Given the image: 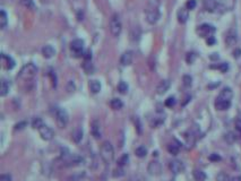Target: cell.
<instances>
[{
	"instance_id": "10",
	"label": "cell",
	"mask_w": 241,
	"mask_h": 181,
	"mask_svg": "<svg viewBox=\"0 0 241 181\" xmlns=\"http://www.w3.org/2000/svg\"><path fill=\"white\" fill-rule=\"evenodd\" d=\"M169 167H170V170L173 174L181 173L185 170V165L180 160H172L169 164Z\"/></svg>"
},
{
	"instance_id": "40",
	"label": "cell",
	"mask_w": 241,
	"mask_h": 181,
	"mask_svg": "<svg viewBox=\"0 0 241 181\" xmlns=\"http://www.w3.org/2000/svg\"><path fill=\"white\" fill-rule=\"evenodd\" d=\"M187 9L188 10H192V9H195L196 7V0H188L187 1Z\"/></svg>"
},
{
	"instance_id": "4",
	"label": "cell",
	"mask_w": 241,
	"mask_h": 181,
	"mask_svg": "<svg viewBox=\"0 0 241 181\" xmlns=\"http://www.w3.org/2000/svg\"><path fill=\"white\" fill-rule=\"evenodd\" d=\"M38 71V68L35 67L34 63H27V65H25L23 68H22L21 73L18 75L19 78L22 79H31L33 77L35 76V74Z\"/></svg>"
},
{
	"instance_id": "24",
	"label": "cell",
	"mask_w": 241,
	"mask_h": 181,
	"mask_svg": "<svg viewBox=\"0 0 241 181\" xmlns=\"http://www.w3.org/2000/svg\"><path fill=\"white\" fill-rule=\"evenodd\" d=\"M110 107L113 110H120V109H123V103L120 99H112L111 101H110Z\"/></svg>"
},
{
	"instance_id": "20",
	"label": "cell",
	"mask_w": 241,
	"mask_h": 181,
	"mask_svg": "<svg viewBox=\"0 0 241 181\" xmlns=\"http://www.w3.org/2000/svg\"><path fill=\"white\" fill-rule=\"evenodd\" d=\"M180 147H181V145H180V143L177 142V140H175V143L169 144V146H168L169 153L171 154V155H178L179 152H180Z\"/></svg>"
},
{
	"instance_id": "11",
	"label": "cell",
	"mask_w": 241,
	"mask_h": 181,
	"mask_svg": "<svg viewBox=\"0 0 241 181\" xmlns=\"http://www.w3.org/2000/svg\"><path fill=\"white\" fill-rule=\"evenodd\" d=\"M91 132L95 139H100L102 137V127L98 120H93L91 123Z\"/></svg>"
},
{
	"instance_id": "52",
	"label": "cell",
	"mask_w": 241,
	"mask_h": 181,
	"mask_svg": "<svg viewBox=\"0 0 241 181\" xmlns=\"http://www.w3.org/2000/svg\"><path fill=\"white\" fill-rule=\"evenodd\" d=\"M219 56H217V53H215V56H211V59H217Z\"/></svg>"
},
{
	"instance_id": "50",
	"label": "cell",
	"mask_w": 241,
	"mask_h": 181,
	"mask_svg": "<svg viewBox=\"0 0 241 181\" xmlns=\"http://www.w3.org/2000/svg\"><path fill=\"white\" fill-rule=\"evenodd\" d=\"M231 181H241V175H237V177L232 178Z\"/></svg>"
},
{
	"instance_id": "18",
	"label": "cell",
	"mask_w": 241,
	"mask_h": 181,
	"mask_svg": "<svg viewBox=\"0 0 241 181\" xmlns=\"http://www.w3.org/2000/svg\"><path fill=\"white\" fill-rule=\"evenodd\" d=\"M178 21L179 23H181V24H185L186 22L188 21L189 18V13H188V9L187 8H180L178 10Z\"/></svg>"
},
{
	"instance_id": "8",
	"label": "cell",
	"mask_w": 241,
	"mask_h": 181,
	"mask_svg": "<svg viewBox=\"0 0 241 181\" xmlns=\"http://www.w3.org/2000/svg\"><path fill=\"white\" fill-rule=\"evenodd\" d=\"M38 130V132H40V136H41L42 139H44V140H51L53 138V136H54V131L50 128L49 126H46V125H43L42 127H40Z\"/></svg>"
},
{
	"instance_id": "25",
	"label": "cell",
	"mask_w": 241,
	"mask_h": 181,
	"mask_svg": "<svg viewBox=\"0 0 241 181\" xmlns=\"http://www.w3.org/2000/svg\"><path fill=\"white\" fill-rule=\"evenodd\" d=\"M194 178H195L196 181H205L206 180V173L202 170H195L194 173H192Z\"/></svg>"
},
{
	"instance_id": "22",
	"label": "cell",
	"mask_w": 241,
	"mask_h": 181,
	"mask_svg": "<svg viewBox=\"0 0 241 181\" xmlns=\"http://www.w3.org/2000/svg\"><path fill=\"white\" fill-rule=\"evenodd\" d=\"M88 86H90V90H91V92L93 94H96V93H98L101 90V83L96 79L91 80L88 83Z\"/></svg>"
},
{
	"instance_id": "51",
	"label": "cell",
	"mask_w": 241,
	"mask_h": 181,
	"mask_svg": "<svg viewBox=\"0 0 241 181\" xmlns=\"http://www.w3.org/2000/svg\"><path fill=\"white\" fill-rule=\"evenodd\" d=\"M239 53H241V51H240V50H237V52H235V51H234V57H237V58H238V57L240 56V54H239Z\"/></svg>"
},
{
	"instance_id": "27",
	"label": "cell",
	"mask_w": 241,
	"mask_h": 181,
	"mask_svg": "<svg viewBox=\"0 0 241 181\" xmlns=\"http://www.w3.org/2000/svg\"><path fill=\"white\" fill-rule=\"evenodd\" d=\"M135 154H136L138 157H145L147 155V148L145 146H138L135 150Z\"/></svg>"
},
{
	"instance_id": "36",
	"label": "cell",
	"mask_w": 241,
	"mask_h": 181,
	"mask_svg": "<svg viewBox=\"0 0 241 181\" xmlns=\"http://www.w3.org/2000/svg\"><path fill=\"white\" fill-rule=\"evenodd\" d=\"M165 107H168V108H172V107H175V99L173 98V96H170V98H168L167 100H165Z\"/></svg>"
},
{
	"instance_id": "35",
	"label": "cell",
	"mask_w": 241,
	"mask_h": 181,
	"mask_svg": "<svg viewBox=\"0 0 241 181\" xmlns=\"http://www.w3.org/2000/svg\"><path fill=\"white\" fill-rule=\"evenodd\" d=\"M216 181H230V178L225 172H220L216 175Z\"/></svg>"
},
{
	"instance_id": "17",
	"label": "cell",
	"mask_w": 241,
	"mask_h": 181,
	"mask_svg": "<svg viewBox=\"0 0 241 181\" xmlns=\"http://www.w3.org/2000/svg\"><path fill=\"white\" fill-rule=\"evenodd\" d=\"M133 52L131 51H126V52H123V54L121 56L120 58V62L121 65L123 66H129L130 63L133 62Z\"/></svg>"
},
{
	"instance_id": "33",
	"label": "cell",
	"mask_w": 241,
	"mask_h": 181,
	"mask_svg": "<svg viewBox=\"0 0 241 181\" xmlns=\"http://www.w3.org/2000/svg\"><path fill=\"white\" fill-rule=\"evenodd\" d=\"M43 125H44V123H43L41 118H34L33 119V121H32V127L35 129H38L40 127H42Z\"/></svg>"
},
{
	"instance_id": "19",
	"label": "cell",
	"mask_w": 241,
	"mask_h": 181,
	"mask_svg": "<svg viewBox=\"0 0 241 181\" xmlns=\"http://www.w3.org/2000/svg\"><path fill=\"white\" fill-rule=\"evenodd\" d=\"M82 139H83V129L82 127H76L73 131V140L78 144L82 142Z\"/></svg>"
},
{
	"instance_id": "38",
	"label": "cell",
	"mask_w": 241,
	"mask_h": 181,
	"mask_svg": "<svg viewBox=\"0 0 241 181\" xmlns=\"http://www.w3.org/2000/svg\"><path fill=\"white\" fill-rule=\"evenodd\" d=\"M195 59H196V54H195V53H192V52L187 53L186 60H187V62H188V63H192L194 61H195Z\"/></svg>"
},
{
	"instance_id": "49",
	"label": "cell",
	"mask_w": 241,
	"mask_h": 181,
	"mask_svg": "<svg viewBox=\"0 0 241 181\" xmlns=\"http://www.w3.org/2000/svg\"><path fill=\"white\" fill-rule=\"evenodd\" d=\"M206 42H207V44H208V45H213L216 41H215L214 36H210V38H206Z\"/></svg>"
},
{
	"instance_id": "30",
	"label": "cell",
	"mask_w": 241,
	"mask_h": 181,
	"mask_svg": "<svg viewBox=\"0 0 241 181\" xmlns=\"http://www.w3.org/2000/svg\"><path fill=\"white\" fill-rule=\"evenodd\" d=\"M22 5L27 8V9H32V10L36 9V6H35L33 0H22Z\"/></svg>"
},
{
	"instance_id": "48",
	"label": "cell",
	"mask_w": 241,
	"mask_h": 181,
	"mask_svg": "<svg viewBox=\"0 0 241 181\" xmlns=\"http://www.w3.org/2000/svg\"><path fill=\"white\" fill-rule=\"evenodd\" d=\"M135 121L137 122V130H138V134H142V125H140V121H139V118L138 117H136V120Z\"/></svg>"
},
{
	"instance_id": "21",
	"label": "cell",
	"mask_w": 241,
	"mask_h": 181,
	"mask_svg": "<svg viewBox=\"0 0 241 181\" xmlns=\"http://www.w3.org/2000/svg\"><path fill=\"white\" fill-rule=\"evenodd\" d=\"M54 53H56V50L53 49L51 45H46V46H43L42 54L44 58L50 59V58H52V57L54 56Z\"/></svg>"
},
{
	"instance_id": "34",
	"label": "cell",
	"mask_w": 241,
	"mask_h": 181,
	"mask_svg": "<svg viewBox=\"0 0 241 181\" xmlns=\"http://www.w3.org/2000/svg\"><path fill=\"white\" fill-rule=\"evenodd\" d=\"M225 140H227L229 144H232L237 140V136H235L234 132H227V135H225Z\"/></svg>"
},
{
	"instance_id": "5",
	"label": "cell",
	"mask_w": 241,
	"mask_h": 181,
	"mask_svg": "<svg viewBox=\"0 0 241 181\" xmlns=\"http://www.w3.org/2000/svg\"><path fill=\"white\" fill-rule=\"evenodd\" d=\"M56 119H57V123L59 126L60 128H66L67 125H68V121H69V115L67 113V111L65 109H57L56 111Z\"/></svg>"
},
{
	"instance_id": "46",
	"label": "cell",
	"mask_w": 241,
	"mask_h": 181,
	"mask_svg": "<svg viewBox=\"0 0 241 181\" xmlns=\"http://www.w3.org/2000/svg\"><path fill=\"white\" fill-rule=\"evenodd\" d=\"M235 129L241 134V118H238L235 120Z\"/></svg>"
},
{
	"instance_id": "42",
	"label": "cell",
	"mask_w": 241,
	"mask_h": 181,
	"mask_svg": "<svg viewBox=\"0 0 241 181\" xmlns=\"http://www.w3.org/2000/svg\"><path fill=\"white\" fill-rule=\"evenodd\" d=\"M11 180H13V178H11L10 174L5 173L0 175V181H11Z\"/></svg>"
},
{
	"instance_id": "28",
	"label": "cell",
	"mask_w": 241,
	"mask_h": 181,
	"mask_svg": "<svg viewBox=\"0 0 241 181\" xmlns=\"http://www.w3.org/2000/svg\"><path fill=\"white\" fill-rule=\"evenodd\" d=\"M7 14H6V11L5 10H1L0 11V26L1 28H5L7 26Z\"/></svg>"
},
{
	"instance_id": "23",
	"label": "cell",
	"mask_w": 241,
	"mask_h": 181,
	"mask_svg": "<svg viewBox=\"0 0 241 181\" xmlns=\"http://www.w3.org/2000/svg\"><path fill=\"white\" fill-rule=\"evenodd\" d=\"M9 88H10V84L8 83L6 79H2L1 80V85H0V95L6 96L9 92Z\"/></svg>"
},
{
	"instance_id": "41",
	"label": "cell",
	"mask_w": 241,
	"mask_h": 181,
	"mask_svg": "<svg viewBox=\"0 0 241 181\" xmlns=\"http://www.w3.org/2000/svg\"><path fill=\"white\" fill-rule=\"evenodd\" d=\"M49 76L51 77V80H52L53 86L56 87V86H57V75H56V73H54V71H53V70H50Z\"/></svg>"
},
{
	"instance_id": "13",
	"label": "cell",
	"mask_w": 241,
	"mask_h": 181,
	"mask_svg": "<svg viewBox=\"0 0 241 181\" xmlns=\"http://www.w3.org/2000/svg\"><path fill=\"white\" fill-rule=\"evenodd\" d=\"M204 9L208 13H213L216 10L217 8V1L216 0H204L203 2Z\"/></svg>"
},
{
	"instance_id": "29",
	"label": "cell",
	"mask_w": 241,
	"mask_h": 181,
	"mask_svg": "<svg viewBox=\"0 0 241 181\" xmlns=\"http://www.w3.org/2000/svg\"><path fill=\"white\" fill-rule=\"evenodd\" d=\"M83 68H84L86 74H93V71H94V67L92 65L91 60H90V61H86V60H85L84 65H83Z\"/></svg>"
},
{
	"instance_id": "32",
	"label": "cell",
	"mask_w": 241,
	"mask_h": 181,
	"mask_svg": "<svg viewBox=\"0 0 241 181\" xmlns=\"http://www.w3.org/2000/svg\"><path fill=\"white\" fill-rule=\"evenodd\" d=\"M118 90L121 93V94H126L127 92H128V85H127V83H125V82H120V83L118 84Z\"/></svg>"
},
{
	"instance_id": "7",
	"label": "cell",
	"mask_w": 241,
	"mask_h": 181,
	"mask_svg": "<svg viewBox=\"0 0 241 181\" xmlns=\"http://www.w3.org/2000/svg\"><path fill=\"white\" fill-rule=\"evenodd\" d=\"M70 49L76 57H79L83 54V49H84V41L80 38H76L70 43Z\"/></svg>"
},
{
	"instance_id": "43",
	"label": "cell",
	"mask_w": 241,
	"mask_h": 181,
	"mask_svg": "<svg viewBox=\"0 0 241 181\" xmlns=\"http://www.w3.org/2000/svg\"><path fill=\"white\" fill-rule=\"evenodd\" d=\"M113 175H114L115 178H117V177H118V178L119 177H123V170L121 169V167H119L117 170H114V173H113Z\"/></svg>"
},
{
	"instance_id": "44",
	"label": "cell",
	"mask_w": 241,
	"mask_h": 181,
	"mask_svg": "<svg viewBox=\"0 0 241 181\" xmlns=\"http://www.w3.org/2000/svg\"><path fill=\"white\" fill-rule=\"evenodd\" d=\"M26 125H27V123H26L25 121H22V122H19V123H17V125L15 126V129H16V130H22V129H24L25 127H26Z\"/></svg>"
},
{
	"instance_id": "14",
	"label": "cell",
	"mask_w": 241,
	"mask_h": 181,
	"mask_svg": "<svg viewBox=\"0 0 241 181\" xmlns=\"http://www.w3.org/2000/svg\"><path fill=\"white\" fill-rule=\"evenodd\" d=\"M233 96V92L231 90L230 87H225L223 90H221V93L219 94L217 99H221V100H227V101H231V99Z\"/></svg>"
},
{
	"instance_id": "37",
	"label": "cell",
	"mask_w": 241,
	"mask_h": 181,
	"mask_svg": "<svg viewBox=\"0 0 241 181\" xmlns=\"http://www.w3.org/2000/svg\"><path fill=\"white\" fill-rule=\"evenodd\" d=\"M183 85H185L186 87H189V86H191V82H192V78L189 75H185L183 76Z\"/></svg>"
},
{
	"instance_id": "47",
	"label": "cell",
	"mask_w": 241,
	"mask_h": 181,
	"mask_svg": "<svg viewBox=\"0 0 241 181\" xmlns=\"http://www.w3.org/2000/svg\"><path fill=\"white\" fill-rule=\"evenodd\" d=\"M83 57H84V59L86 60V61H90V60L92 59V52L91 51H86V52L83 54Z\"/></svg>"
},
{
	"instance_id": "3",
	"label": "cell",
	"mask_w": 241,
	"mask_h": 181,
	"mask_svg": "<svg viewBox=\"0 0 241 181\" xmlns=\"http://www.w3.org/2000/svg\"><path fill=\"white\" fill-rule=\"evenodd\" d=\"M110 31L111 34L114 38H118L121 31H123V23H121V18L119 16V14H113L111 19H110Z\"/></svg>"
},
{
	"instance_id": "31",
	"label": "cell",
	"mask_w": 241,
	"mask_h": 181,
	"mask_svg": "<svg viewBox=\"0 0 241 181\" xmlns=\"http://www.w3.org/2000/svg\"><path fill=\"white\" fill-rule=\"evenodd\" d=\"M128 161H129V155H128V154H123V156L119 159L118 165H119V167H125V165L128 163Z\"/></svg>"
},
{
	"instance_id": "12",
	"label": "cell",
	"mask_w": 241,
	"mask_h": 181,
	"mask_svg": "<svg viewBox=\"0 0 241 181\" xmlns=\"http://www.w3.org/2000/svg\"><path fill=\"white\" fill-rule=\"evenodd\" d=\"M231 107V101H227V100H221V99H216L215 101V108L220 111H225L227 109H230Z\"/></svg>"
},
{
	"instance_id": "9",
	"label": "cell",
	"mask_w": 241,
	"mask_h": 181,
	"mask_svg": "<svg viewBox=\"0 0 241 181\" xmlns=\"http://www.w3.org/2000/svg\"><path fill=\"white\" fill-rule=\"evenodd\" d=\"M147 171L151 175H160L162 172V165L159 161H152L147 167Z\"/></svg>"
},
{
	"instance_id": "26",
	"label": "cell",
	"mask_w": 241,
	"mask_h": 181,
	"mask_svg": "<svg viewBox=\"0 0 241 181\" xmlns=\"http://www.w3.org/2000/svg\"><path fill=\"white\" fill-rule=\"evenodd\" d=\"M2 60H5V61H6V63H5L6 69L10 70V69H13V68L15 67V61L11 59L10 57L6 56V54H2Z\"/></svg>"
},
{
	"instance_id": "45",
	"label": "cell",
	"mask_w": 241,
	"mask_h": 181,
	"mask_svg": "<svg viewBox=\"0 0 241 181\" xmlns=\"http://www.w3.org/2000/svg\"><path fill=\"white\" fill-rule=\"evenodd\" d=\"M216 68H219V69H221V71H223V73H225L227 70V68H229V66H227V62H223V63H221L220 66L216 67Z\"/></svg>"
},
{
	"instance_id": "15",
	"label": "cell",
	"mask_w": 241,
	"mask_h": 181,
	"mask_svg": "<svg viewBox=\"0 0 241 181\" xmlns=\"http://www.w3.org/2000/svg\"><path fill=\"white\" fill-rule=\"evenodd\" d=\"M225 43H227V46H232L237 43V33L233 30H230L229 33L227 34V38H225Z\"/></svg>"
},
{
	"instance_id": "6",
	"label": "cell",
	"mask_w": 241,
	"mask_h": 181,
	"mask_svg": "<svg viewBox=\"0 0 241 181\" xmlns=\"http://www.w3.org/2000/svg\"><path fill=\"white\" fill-rule=\"evenodd\" d=\"M214 32H215V27L210 24H203L200 25V26H198V28H197V33L202 38H210V36L213 35Z\"/></svg>"
},
{
	"instance_id": "39",
	"label": "cell",
	"mask_w": 241,
	"mask_h": 181,
	"mask_svg": "<svg viewBox=\"0 0 241 181\" xmlns=\"http://www.w3.org/2000/svg\"><path fill=\"white\" fill-rule=\"evenodd\" d=\"M208 159H210V161H212V162H219V161L222 160V157H221L220 155H219V154H216V153L211 154Z\"/></svg>"
},
{
	"instance_id": "1",
	"label": "cell",
	"mask_w": 241,
	"mask_h": 181,
	"mask_svg": "<svg viewBox=\"0 0 241 181\" xmlns=\"http://www.w3.org/2000/svg\"><path fill=\"white\" fill-rule=\"evenodd\" d=\"M145 14H146V21L152 25L160 19L159 0H148V6L145 10Z\"/></svg>"
},
{
	"instance_id": "2",
	"label": "cell",
	"mask_w": 241,
	"mask_h": 181,
	"mask_svg": "<svg viewBox=\"0 0 241 181\" xmlns=\"http://www.w3.org/2000/svg\"><path fill=\"white\" fill-rule=\"evenodd\" d=\"M100 154H101L102 160L104 161L105 163L109 164L111 163L113 159H114V150H113V146L110 142H104L102 144L101 150H100Z\"/></svg>"
},
{
	"instance_id": "16",
	"label": "cell",
	"mask_w": 241,
	"mask_h": 181,
	"mask_svg": "<svg viewBox=\"0 0 241 181\" xmlns=\"http://www.w3.org/2000/svg\"><path fill=\"white\" fill-rule=\"evenodd\" d=\"M170 88V82L169 80H161L160 84L157 85L156 87V92H157V94H164V93H167V90Z\"/></svg>"
}]
</instances>
